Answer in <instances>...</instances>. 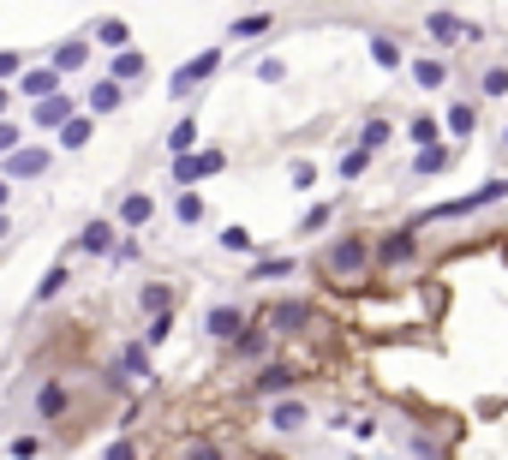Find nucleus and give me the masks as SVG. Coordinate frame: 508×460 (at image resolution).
Returning <instances> with one entry per match:
<instances>
[{
    "label": "nucleus",
    "instance_id": "nucleus-1",
    "mask_svg": "<svg viewBox=\"0 0 508 460\" xmlns=\"http://www.w3.org/2000/svg\"><path fill=\"white\" fill-rule=\"evenodd\" d=\"M365 263H371V245L353 234V240H341L329 251V275H365Z\"/></svg>",
    "mask_w": 508,
    "mask_h": 460
},
{
    "label": "nucleus",
    "instance_id": "nucleus-2",
    "mask_svg": "<svg viewBox=\"0 0 508 460\" xmlns=\"http://www.w3.org/2000/svg\"><path fill=\"white\" fill-rule=\"evenodd\" d=\"M496 198H508V174L503 180H485L472 198H454V203H437V216H467V209H485V203H496Z\"/></svg>",
    "mask_w": 508,
    "mask_h": 460
},
{
    "label": "nucleus",
    "instance_id": "nucleus-3",
    "mask_svg": "<svg viewBox=\"0 0 508 460\" xmlns=\"http://www.w3.org/2000/svg\"><path fill=\"white\" fill-rule=\"evenodd\" d=\"M204 329H210L215 341H239V335H246V311H234V305H215L210 317H204Z\"/></svg>",
    "mask_w": 508,
    "mask_h": 460
},
{
    "label": "nucleus",
    "instance_id": "nucleus-4",
    "mask_svg": "<svg viewBox=\"0 0 508 460\" xmlns=\"http://www.w3.org/2000/svg\"><path fill=\"white\" fill-rule=\"evenodd\" d=\"M221 161H228L221 150H204V156H179V161H174V180H179V185H192L197 174H221Z\"/></svg>",
    "mask_w": 508,
    "mask_h": 460
},
{
    "label": "nucleus",
    "instance_id": "nucleus-5",
    "mask_svg": "<svg viewBox=\"0 0 508 460\" xmlns=\"http://www.w3.org/2000/svg\"><path fill=\"white\" fill-rule=\"evenodd\" d=\"M425 24H430V37L443 42V48H454V42H472V37H479V30H472V24H461L454 12H430Z\"/></svg>",
    "mask_w": 508,
    "mask_h": 460
},
{
    "label": "nucleus",
    "instance_id": "nucleus-6",
    "mask_svg": "<svg viewBox=\"0 0 508 460\" xmlns=\"http://www.w3.org/2000/svg\"><path fill=\"white\" fill-rule=\"evenodd\" d=\"M215 66H221V48H204V54H197L192 66H179V72H174V90H192L197 78H210Z\"/></svg>",
    "mask_w": 508,
    "mask_h": 460
},
{
    "label": "nucleus",
    "instance_id": "nucleus-7",
    "mask_svg": "<svg viewBox=\"0 0 508 460\" xmlns=\"http://www.w3.org/2000/svg\"><path fill=\"white\" fill-rule=\"evenodd\" d=\"M42 168H48V150H12V156H6V174H12V180H37Z\"/></svg>",
    "mask_w": 508,
    "mask_h": 460
},
{
    "label": "nucleus",
    "instance_id": "nucleus-8",
    "mask_svg": "<svg viewBox=\"0 0 508 460\" xmlns=\"http://www.w3.org/2000/svg\"><path fill=\"white\" fill-rule=\"evenodd\" d=\"M252 389L257 395H287V389H294V371H287V365H263L252 377Z\"/></svg>",
    "mask_w": 508,
    "mask_h": 460
},
{
    "label": "nucleus",
    "instance_id": "nucleus-9",
    "mask_svg": "<svg viewBox=\"0 0 508 460\" xmlns=\"http://www.w3.org/2000/svg\"><path fill=\"white\" fill-rule=\"evenodd\" d=\"M37 120H42V126H66V120H72V96H48V102H37Z\"/></svg>",
    "mask_w": 508,
    "mask_h": 460
},
{
    "label": "nucleus",
    "instance_id": "nucleus-10",
    "mask_svg": "<svg viewBox=\"0 0 508 460\" xmlns=\"http://www.w3.org/2000/svg\"><path fill=\"white\" fill-rule=\"evenodd\" d=\"M144 311L168 317V311H174V287H168V281H150V287H144Z\"/></svg>",
    "mask_w": 508,
    "mask_h": 460
},
{
    "label": "nucleus",
    "instance_id": "nucleus-11",
    "mask_svg": "<svg viewBox=\"0 0 508 460\" xmlns=\"http://www.w3.org/2000/svg\"><path fill=\"white\" fill-rule=\"evenodd\" d=\"M449 161H454V150H449V144H430L425 156L412 161V174H443V168H449Z\"/></svg>",
    "mask_w": 508,
    "mask_h": 460
},
{
    "label": "nucleus",
    "instance_id": "nucleus-12",
    "mask_svg": "<svg viewBox=\"0 0 508 460\" xmlns=\"http://www.w3.org/2000/svg\"><path fill=\"white\" fill-rule=\"evenodd\" d=\"M412 251H419V245H412V234H389L377 258H383V263H412Z\"/></svg>",
    "mask_w": 508,
    "mask_h": 460
},
{
    "label": "nucleus",
    "instance_id": "nucleus-13",
    "mask_svg": "<svg viewBox=\"0 0 508 460\" xmlns=\"http://www.w3.org/2000/svg\"><path fill=\"white\" fill-rule=\"evenodd\" d=\"M84 61H90V54H84V42H60V48H54V72H79Z\"/></svg>",
    "mask_w": 508,
    "mask_h": 460
},
{
    "label": "nucleus",
    "instance_id": "nucleus-14",
    "mask_svg": "<svg viewBox=\"0 0 508 460\" xmlns=\"http://www.w3.org/2000/svg\"><path fill=\"white\" fill-rule=\"evenodd\" d=\"M60 144H66V150H84V144H90V120H84V114H72V120L60 126Z\"/></svg>",
    "mask_w": 508,
    "mask_h": 460
},
{
    "label": "nucleus",
    "instance_id": "nucleus-15",
    "mask_svg": "<svg viewBox=\"0 0 508 460\" xmlns=\"http://www.w3.org/2000/svg\"><path fill=\"white\" fill-rule=\"evenodd\" d=\"M270 424L275 431H294V424H305V407H299V400H281V407L270 413Z\"/></svg>",
    "mask_w": 508,
    "mask_h": 460
},
{
    "label": "nucleus",
    "instance_id": "nucleus-16",
    "mask_svg": "<svg viewBox=\"0 0 508 460\" xmlns=\"http://www.w3.org/2000/svg\"><path fill=\"white\" fill-rule=\"evenodd\" d=\"M37 413H42V419H54V413H66V389H60V382H48V389L37 395Z\"/></svg>",
    "mask_w": 508,
    "mask_h": 460
},
{
    "label": "nucleus",
    "instance_id": "nucleus-17",
    "mask_svg": "<svg viewBox=\"0 0 508 460\" xmlns=\"http://www.w3.org/2000/svg\"><path fill=\"white\" fill-rule=\"evenodd\" d=\"M412 78L425 84V90H437V84H449V66H443V61H419V66H412Z\"/></svg>",
    "mask_w": 508,
    "mask_h": 460
},
{
    "label": "nucleus",
    "instance_id": "nucleus-18",
    "mask_svg": "<svg viewBox=\"0 0 508 460\" xmlns=\"http://www.w3.org/2000/svg\"><path fill=\"white\" fill-rule=\"evenodd\" d=\"M90 108H96V114H114V108H120V84L114 78L96 84V90H90Z\"/></svg>",
    "mask_w": 508,
    "mask_h": 460
},
{
    "label": "nucleus",
    "instance_id": "nucleus-19",
    "mask_svg": "<svg viewBox=\"0 0 508 460\" xmlns=\"http://www.w3.org/2000/svg\"><path fill=\"white\" fill-rule=\"evenodd\" d=\"M144 78V54H114V84Z\"/></svg>",
    "mask_w": 508,
    "mask_h": 460
},
{
    "label": "nucleus",
    "instance_id": "nucleus-20",
    "mask_svg": "<svg viewBox=\"0 0 508 460\" xmlns=\"http://www.w3.org/2000/svg\"><path fill=\"white\" fill-rule=\"evenodd\" d=\"M108 240H114V227H108V221H90V227H84V251H108Z\"/></svg>",
    "mask_w": 508,
    "mask_h": 460
},
{
    "label": "nucleus",
    "instance_id": "nucleus-21",
    "mask_svg": "<svg viewBox=\"0 0 508 460\" xmlns=\"http://www.w3.org/2000/svg\"><path fill=\"white\" fill-rule=\"evenodd\" d=\"M270 24H275L270 12H246V19L234 24V37H270Z\"/></svg>",
    "mask_w": 508,
    "mask_h": 460
},
{
    "label": "nucleus",
    "instance_id": "nucleus-22",
    "mask_svg": "<svg viewBox=\"0 0 508 460\" xmlns=\"http://www.w3.org/2000/svg\"><path fill=\"white\" fill-rule=\"evenodd\" d=\"M389 144V120H365V132H359V150H383Z\"/></svg>",
    "mask_w": 508,
    "mask_h": 460
},
{
    "label": "nucleus",
    "instance_id": "nucleus-23",
    "mask_svg": "<svg viewBox=\"0 0 508 460\" xmlns=\"http://www.w3.org/2000/svg\"><path fill=\"white\" fill-rule=\"evenodd\" d=\"M192 138H197V126H192V120H179L174 132H168V150H174V156H186V150H192Z\"/></svg>",
    "mask_w": 508,
    "mask_h": 460
},
{
    "label": "nucleus",
    "instance_id": "nucleus-24",
    "mask_svg": "<svg viewBox=\"0 0 508 460\" xmlns=\"http://www.w3.org/2000/svg\"><path fill=\"white\" fill-rule=\"evenodd\" d=\"M120 221H126V227L150 221V198H126V203H120Z\"/></svg>",
    "mask_w": 508,
    "mask_h": 460
},
{
    "label": "nucleus",
    "instance_id": "nucleus-25",
    "mask_svg": "<svg viewBox=\"0 0 508 460\" xmlns=\"http://www.w3.org/2000/svg\"><path fill=\"white\" fill-rule=\"evenodd\" d=\"M365 168H371V150H347V156H341V174H347V180H359Z\"/></svg>",
    "mask_w": 508,
    "mask_h": 460
},
{
    "label": "nucleus",
    "instance_id": "nucleus-26",
    "mask_svg": "<svg viewBox=\"0 0 508 460\" xmlns=\"http://www.w3.org/2000/svg\"><path fill=\"white\" fill-rule=\"evenodd\" d=\"M60 287H66V263H54L48 275H42V287H37V300H54Z\"/></svg>",
    "mask_w": 508,
    "mask_h": 460
},
{
    "label": "nucleus",
    "instance_id": "nucleus-27",
    "mask_svg": "<svg viewBox=\"0 0 508 460\" xmlns=\"http://www.w3.org/2000/svg\"><path fill=\"white\" fill-rule=\"evenodd\" d=\"M479 84H485V96H508V66H490Z\"/></svg>",
    "mask_w": 508,
    "mask_h": 460
},
{
    "label": "nucleus",
    "instance_id": "nucleus-28",
    "mask_svg": "<svg viewBox=\"0 0 508 460\" xmlns=\"http://www.w3.org/2000/svg\"><path fill=\"white\" fill-rule=\"evenodd\" d=\"M96 37H102V42H114V48H126V19H102V24H96Z\"/></svg>",
    "mask_w": 508,
    "mask_h": 460
},
{
    "label": "nucleus",
    "instance_id": "nucleus-29",
    "mask_svg": "<svg viewBox=\"0 0 508 460\" xmlns=\"http://www.w3.org/2000/svg\"><path fill=\"white\" fill-rule=\"evenodd\" d=\"M371 54H377V66H401V48H395L389 37H377V42H371Z\"/></svg>",
    "mask_w": 508,
    "mask_h": 460
},
{
    "label": "nucleus",
    "instance_id": "nucleus-30",
    "mask_svg": "<svg viewBox=\"0 0 508 460\" xmlns=\"http://www.w3.org/2000/svg\"><path fill=\"white\" fill-rule=\"evenodd\" d=\"M48 90H54V72H30L24 78V96H48Z\"/></svg>",
    "mask_w": 508,
    "mask_h": 460
},
{
    "label": "nucleus",
    "instance_id": "nucleus-31",
    "mask_svg": "<svg viewBox=\"0 0 508 460\" xmlns=\"http://www.w3.org/2000/svg\"><path fill=\"white\" fill-rule=\"evenodd\" d=\"M449 132L454 138H467L472 132V108H449Z\"/></svg>",
    "mask_w": 508,
    "mask_h": 460
},
{
    "label": "nucleus",
    "instance_id": "nucleus-32",
    "mask_svg": "<svg viewBox=\"0 0 508 460\" xmlns=\"http://www.w3.org/2000/svg\"><path fill=\"white\" fill-rule=\"evenodd\" d=\"M168 335H174V311H168V317H156V323H150V335H144V341H150V347H162V341H168Z\"/></svg>",
    "mask_w": 508,
    "mask_h": 460
},
{
    "label": "nucleus",
    "instance_id": "nucleus-33",
    "mask_svg": "<svg viewBox=\"0 0 508 460\" xmlns=\"http://www.w3.org/2000/svg\"><path fill=\"white\" fill-rule=\"evenodd\" d=\"M263 275H270V281H281V275H294V263H287V258H275V263H257V281H263Z\"/></svg>",
    "mask_w": 508,
    "mask_h": 460
},
{
    "label": "nucleus",
    "instance_id": "nucleus-34",
    "mask_svg": "<svg viewBox=\"0 0 508 460\" xmlns=\"http://www.w3.org/2000/svg\"><path fill=\"white\" fill-rule=\"evenodd\" d=\"M221 245H228V251H252V234H246V227H228Z\"/></svg>",
    "mask_w": 508,
    "mask_h": 460
},
{
    "label": "nucleus",
    "instance_id": "nucleus-35",
    "mask_svg": "<svg viewBox=\"0 0 508 460\" xmlns=\"http://www.w3.org/2000/svg\"><path fill=\"white\" fill-rule=\"evenodd\" d=\"M204 216V198H197V192H186V198H179V221H197Z\"/></svg>",
    "mask_w": 508,
    "mask_h": 460
},
{
    "label": "nucleus",
    "instance_id": "nucleus-36",
    "mask_svg": "<svg viewBox=\"0 0 508 460\" xmlns=\"http://www.w3.org/2000/svg\"><path fill=\"white\" fill-rule=\"evenodd\" d=\"M437 138V120H412V144H430Z\"/></svg>",
    "mask_w": 508,
    "mask_h": 460
},
{
    "label": "nucleus",
    "instance_id": "nucleus-37",
    "mask_svg": "<svg viewBox=\"0 0 508 460\" xmlns=\"http://www.w3.org/2000/svg\"><path fill=\"white\" fill-rule=\"evenodd\" d=\"M12 144H19V132H12V126H0V156H12Z\"/></svg>",
    "mask_w": 508,
    "mask_h": 460
},
{
    "label": "nucleus",
    "instance_id": "nucleus-38",
    "mask_svg": "<svg viewBox=\"0 0 508 460\" xmlns=\"http://www.w3.org/2000/svg\"><path fill=\"white\" fill-rule=\"evenodd\" d=\"M6 72H19V54H12V48L0 54V78H6Z\"/></svg>",
    "mask_w": 508,
    "mask_h": 460
},
{
    "label": "nucleus",
    "instance_id": "nucleus-39",
    "mask_svg": "<svg viewBox=\"0 0 508 460\" xmlns=\"http://www.w3.org/2000/svg\"><path fill=\"white\" fill-rule=\"evenodd\" d=\"M0 114H6V90H0Z\"/></svg>",
    "mask_w": 508,
    "mask_h": 460
},
{
    "label": "nucleus",
    "instance_id": "nucleus-40",
    "mask_svg": "<svg viewBox=\"0 0 508 460\" xmlns=\"http://www.w3.org/2000/svg\"><path fill=\"white\" fill-rule=\"evenodd\" d=\"M0 203H6V180H0Z\"/></svg>",
    "mask_w": 508,
    "mask_h": 460
},
{
    "label": "nucleus",
    "instance_id": "nucleus-41",
    "mask_svg": "<svg viewBox=\"0 0 508 460\" xmlns=\"http://www.w3.org/2000/svg\"><path fill=\"white\" fill-rule=\"evenodd\" d=\"M0 234H6V216H0Z\"/></svg>",
    "mask_w": 508,
    "mask_h": 460
},
{
    "label": "nucleus",
    "instance_id": "nucleus-42",
    "mask_svg": "<svg viewBox=\"0 0 508 460\" xmlns=\"http://www.w3.org/2000/svg\"><path fill=\"white\" fill-rule=\"evenodd\" d=\"M503 144H508V132H503Z\"/></svg>",
    "mask_w": 508,
    "mask_h": 460
}]
</instances>
